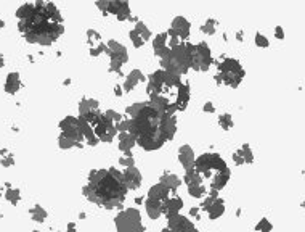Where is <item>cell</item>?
<instances>
[{"instance_id":"6da1fadb","label":"cell","mask_w":305,"mask_h":232,"mask_svg":"<svg viewBox=\"0 0 305 232\" xmlns=\"http://www.w3.org/2000/svg\"><path fill=\"white\" fill-rule=\"evenodd\" d=\"M126 113L130 118L129 132L135 137V144L146 152L159 150L177 132V118L149 102H137L126 108Z\"/></svg>"},{"instance_id":"7a4b0ae2","label":"cell","mask_w":305,"mask_h":232,"mask_svg":"<svg viewBox=\"0 0 305 232\" xmlns=\"http://www.w3.org/2000/svg\"><path fill=\"white\" fill-rule=\"evenodd\" d=\"M18 27L23 37L31 44L52 45L64 32L63 16L50 2L26 4L18 10Z\"/></svg>"},{"instance_id":"3957f363","label":"cell","mask_w":305,"mask_h":232,"mask_svg":"<svg viewBox=\"0 0 305 232\" xmlns=\"http://www.w3.org/2000/svg\"><path fill=\"white\" fill-rule=\"evenodd\" d=\"M230 176L232 171L220 155L204 153L195 160L193 168L185 171L183 182L188 187V193L195 198L215 197L230 181Z\"/></svg>"},{"instance_id":"277c9868","label":"cell","mask_w":305,"mask_h":232,"mask_svg":"<svg viewBox=\"0 0 305 232\" xmlns=\"http://www.w3.org/2000/svg\"><path fill=\"white\" fill-rule=\"evenodd\" d=\"M146 94L151 105L167 115H174L175 111L186 110L192 92H189V84L183 82L180 76L159 70L149 74Z\"/></svg>"},{"instance_id":"5b68a950","label":"cell","mask_w":305,"mask_h":232,"mask_svg":"<svg viewBox=\"0 0 305 232\" xmlns=\"http://www.w3.org/2000/svg\"><path fill=\"white\" fill-rule=\"evenodd\" d=\"M127 192L129 189L124 182L122 173L116 168L92 170L89 174V184L84 187L85 197L95 205L106 210L121 208Z\"/></svg>"},{"instance_id":"8992f818","label":"cell","mask_w":305,"mask_h":232,"mask_svg":"<svg viewBox=\"0 0 305 232\" xmlns=\"http://www.w3.org/2000/svg\"><path fill=\"white\" fill-rule=\"evenodd\" d=\"M161 67L177 76H183L192 70V42H180L161 58Z\"/></svg>"},{"instance_id":"52a82bcc","label":"cell","mask_w":305,"mask_h":232,"mask_svg":"<svg viewBox=\"0 0 305 232\" xmlns=\"http://www.w3.org/2000/svg\"><path fill=\"white\" fill-rule=\"evenodd\" d=\"M246 76V71L243 64L235 58H222L217 61V74L215 82L217 84H225L232 89H236L241 84Z\"/></svg>"},{"instance_id":"ba28073f","label":"cell","mask_w":305,"mask_h":232,"mask_svg":"<svg viewBox=\"0 0 305 232\" xmlns=\"http://www.w3.org/2000/svg\"><path fill=\"white\" fill-rule=\"evenodd\" d=\"M61 127V136H60V147L61 148H72V147H84V134L81 131L79 119L75 116H68L60 123Z\"/></svg>"},{"instance_id":"9c48e42d","label":"cell","mask_w":305,"mask_h":232,"mask_svg":"<svg viewBox=\"0 0 305 232\" xmlns=\"http://www.w3.org/2000/svg\"><path fill=\"white\" fill-rule=\"evenodd\" d=\"M118 232H143L145 226L141 222V215L137 208H127L122 210L114 219Z\"/></svg>"},{"instance_id":"30bf717a","label":"cell","mask_w":305,"mask_h":232,"mask_svg":"<svg viewBox=\"0 0 305 232\" xmlns=\"http://www.w3.org/2000/svg\"><path fill=\"white\" fill-rule=\"evenodd\" d=\"M212 64V53L206 42L192 44V70L207 71Z\"/></svg>"},{"instance_id":"8fae6325","label":"cell","mask_w":305,"mask_h":232,"mask_svg":"<svg viewBox=\"0 0 305 232\" xmlns=\"http://www.w3.org/2000/svg\"><path fill=\"white\" fill-rule=\"evenodd\" d=\"M106 47H108V53L106 55H109V60H111V63H109V73L121 74V68L129 61V52H127V49L124 47L122 44L112 41V39L108 41Z\"/></svg>"},{"instance_id":"7c38bea8","label":"cell","mask_w":305,"mask_h":232,"mask_svg":"<svg viewBox=\"0 0 305 232\" xmlns=\"http://www.w3.org/2000/svg\"><path fill=\"white\" fill-rule=\"evenodd\" d=\"M92 129L95 136H97L98 142H106V144H111L112 139L116 137V126H114L109 119L106 118V115L101 113L100 118L92 124Z\"/></svg>"},{"instance_id":"4fadbf2b","label":"cell","mask_w":305,"mask_h":232,"mask_svg":"<svg viewBox=\"0 0 305 232\" xmlns=\"http://www.w3.org/2000/svg\"><path fill=\"white\" fill-rule=\"evenodd\" d=\"M199 208L207 213L209 219H217L225 213V202L222 198H218L217 195L215 197L214 195H207Z\"/></svg>"},{"instance_id":"5bb4252c","label":"cell","mask_w":305,"mask_h":232,"mask_svg":"<svg viewBox=\"0 0 305 232\" xmlns=\"http://www.w3.org/2000/svg\"><path fill=\"white\" fill-rule=\"evenodd\" d=\"M163 232H198V229L188 218L182 215H175L170 219H167V227L163 229Z\"/></svg>"},{"instance_id":"9a60e30c","label":"cell","mask_w":305,"mask_h":232,"mask_svg":"<svg viewBox=\"0 0 305 232\" xmlns=\"http://www.w3.org/2000/svg\"><path fill=\"white\" fill-rule=\"evenodd\" d=\"M189 31H192V27H189V21L186 20V18L177 16L172 21V24H170V29L167 32L178 37L182 42H186V39L189 37Z\"/></svg>"},{"instance_id":"2e32d148","label":"cell","mask_w":305,"mask_h":232,"mask_svg":"<svg viewBox=\"0 0 305 232\" xmlns=\"http://www.w3.org/2000/svg\"><path fill=\"white\" fill-rule=\"evenodd\" d=\"M114 15L118 18L119 21H127V20H133L132 15H130V5L127 2H108L106 7V15Z\"/></svg>"},{"instance_id":"e0dca14e","label":"cell","mask_w":305,"mask_h":232,"mask_svg":"<svg viewBox=\"0 0 305 232\" xmlns=\"http://www.w3.org/2000/svg\"><path fill=\"white\" fill-rule=\"evenodd\" d=\"M87 44L90 45V55H92V57H100L101 53H108L106 44H103L101 36L95 29H89L87 31Z\"/></svg>"},{"instance_id":"ac0fdd59","label":"cell","mask_w":305,"mask_h":232,"mask_svg":"<svg viewBox=\"0 0 305 232\" xmlns=\"http://www.w3.org/2000/svg\"><path fill=\"white\" fill-rule=\"evenodd\" d=\"M182 208H183V200L178 195H175V192H172V195H170L166 202H163V215L167 219H170L175 215H180V210Z\"/></svg>"},{"instance_id":"d6986e66","label":"cell","mask_w":305,"mask_h":232,"mask_svg":"<svg viewBox=\"0 0 305 232\" xmlns=\"http://www.w3.org/2000/svg\"><path fill=\"white\" fill-rule=\"evenodd\" d=\"M124 182H126L129 190H135L141 185V173L138 171V168L135 166H130V168H126V171L122 173Z\"/></svg>"},{"instance_id":"ffe728a7","label":"cell","mask_w":305,"mask_h":232,"mask_svg":"<svg viewBox=\"0 0 305 232\" xmlns=\"http://www.w3.org/2000/svg\"><path fill=\"white\" fill-rule=\"evenodd\" d=\"M169 34L167 32H161L155 37V41H152V49H155V55L159 58H164L166 55L169 53Z\"/></svg>"},{"instance_id":"44dd1931","label":"cell","mask_w":305,"mask_h":232,"mask_svg":"<svg viewBox=\"0 0 305 232\" xmlns=\"http://www.w3.org/2000/svg\"><path fill=\"white\" fill-rule=\"evenodd\" d=\"M195 160H196L195 158V152H193V148L189 145H182L178 148V161L182 163L185 171L189 170V168H193Z\"/></svg>"},{"instance_id":"7402d4cb","label":"cell","mask_w":305,"mask_h":232,"mask_svg":"<svg viewBox=\"0 0 305 232\" xmlns=\"http://www.w3.org/2000/svg\"><path fill=\"white\" fill-rule=\"evenodd\" d=\"M233 161L236 164H249V163L254 161V155L251 152L249 144H244L240 150L233 153Z\"/></svg>"},{"instance_id":"603a6c76","label":"cell","mask_w":305,"mask_h":232,"mask_svg":"<svg viewBox=\"0 0 305 232\" xmlns=\"http://www.w3.org/2000/svg\"><path fill=\"white\" fill-rule=\"evenodd\" d=\"M145 79H146L145 74H143L140 70H133V71L129 73V76H127L126 82H124V86H122V90L124 92H130V90H133L137 87L138 82H143Z\"/></svg>"},{"instance_id":"cb8c5ba5","label":"cell","mask_w":305,"mask_h":232,"mask_svg":"<svg viewBox=\"0 0 305 232\" xmlns=\"http://www.w3.org/2000/svg\"><path fill=\"white\" fill-rule=\"evenodd\" d=\"M169 197H170V190L161 182L156 184V185H152V187L149 189V192H148V198H155V200H158L161 203L166 202Z\"/></svg>"},{"instance_id":"d4e9b609","label":"cell","mask_w":305,"mask_h":232,"mask_svg":"<svg viewBox=\"0 0 305 232\" xmlns=\"http://www.w3.org/2000/svg\"><path fill=\"white\" fill-rule=\"evenodd\" d=\"M135 144V137L130 132H119V150L126 155H132V148Z\"/></svg>"},{"instance_id":"484cf974","label":"cell","mask_w":305,"mask_h":232,"mask_svg":"<svg viewBox=\"0 0 305 232\" xmlns=\"http://www.w3.org/2000/svg\"><path fill=\"white\" fill-rule=\"evenodd\" d=\"M159 181H161V184H164L170 192H177V189L180 187V184H182L180 178H178V176H175L174 173H164L163 176H161Z\"/></svg>"},{"instance_id":"4316f807","label":"cell","mask_w":305,"mask_h":232,"mask_svg":"<svg viewBox=\"0 0 305 232\" xmlns=\"http://www.w3.org/2000/svg\"><path fill=\"white\" fill-rule=\"evenodd\" d=\"M145 207H146L148 216L151 219H158L161 215H163V203L155 200V198H148L146 203H145Z\"/></svg>"},{"instance_id":"83f0119b","label":"cell","mask_w":305,"mask_h":232,"mask_svg":"<svg viewBox=\"0 0 305 232\" xmlns=\"http://www.w3.org/2000/svg\"><path fill=\"white\" fill-rule=\"evenodd\" d=\"M20 86H21L20 76H18L16 73L8 74V79H7V84H5L7 92H10V94H15V92H18V89H20Z\"/></svg>"},{"instance_id":"f1b7e54d","label":"cell","mask_w":305,"mask_h":232,"mask_svg":"<svg viewBox=\"0 0 305 232\" xmlns=\"http://www.w3.org/2000/svg\"><path fill=\"white\" fill-rule=\"evenodd\" d=\"M133 31H135L145 42H146L148 39H151V31L148 29L146 24L143 23V21H138V23L135 24V27H133Z\"/></svg>"},{"instance_id":"f546056e","label":"cell","mask_w":305,"mask_h":232,"mask_svg":"<svg viewBox=\"0 0 305 232\" xmlns=\"http://www.w3.org/2000/svg\"><path fill=\"white\" fill-rule=\"evenodd\" d=\"M218 124H220V127L223 129V131H230V129L233 127V119H232V115L228 113H223L218 116Z\"/></svg>"},{"instance_id":"4dcf8cb0","label":"cell","mask_w":305,"mask_h":232,"mask_svg":"<svg viewBox=\"0 0 305 232\" xmlns=\"http://www.w3.org/2000/svg\"><path fill=\"white\" fill-rule=\"evenodd\" d=\"M217 24H218V23L211 18V20H207V21L201 26V31L206 32L207 36H212V34H215V31H217Z\"/></svg>"},{"instance_id":"1f68e13d","label":"cell","mask_w":305,"mask_h":232,"mask_svg":"<svg viewBox=\"0 0 305 232\" xmlns=\"http://www.w3.org/2000/svg\"><path fill=\"white\" fill-rule=\"evenodd\" d=\"M104 115H106V118L109 119V121L116 126V124H119L121 121H122V115L121 113H118V111H114V110H108V111H104Z\"/></svg>"},{"instance_id":"d6a6232c","label":"cell","mask_w":305,"mask_h":232,"mask_svg":"<svg viewBox=\"0 0 305 232\" xmlns=\"http://www.w3.org/2000/svg\"><path fill=\"white\" fill-rule=\"evenodd\" d=\"M272 229H273V226H272V222L269 221V219H260L259 222L255 224V230H259V232H272Z\"/></svg>"},{"instance_id":"836d02e7","label":"cell","mask_w":305,"mask_h":232,"mask_svg":"<svg viewBox=\"0 0 305 232\" xmlns=\"http://www.w3.org/2000/svg\"><path fill=\"white\" fill-rule=\"evenodd\" d=\"M129 37H130V41H132L133 47H135V49H140V47H143V45H145V41H143L141 37H140L135 31H133V29L129 32Z\"/></svg>"},{"instance_id":"e575fe53","label":"cell","mask_w":305,"mask_h":232,"mask_svg":"<svg viewBox=\"0 0 305 232\" xmlns=\"http://www.w3.org/2000/svg\"><path fill=\"white\" fill-rule=\"evenodd\" d=\"M255 44L259 45V47H262V49H266V47L270 45V41L266 39V37H265L263 34L257 32V34H255Z\"/></svg>"},{"instance_id":"d590c367","label":"cell","mask_w":305,"mask_h":232,"mask_svg":"<svg viewBox=\"0 0 305 232\" xmlns=\"http://www.w3.org/2000/svg\"><path fill=\"white\" fill-rule=\"evenodd\" d=\"M119 164L126 166V168H130V166H135V160H133L132 155H124L119 158Z\"/></svg>"},{"instance_id":"8d00e7d4","label":"cell","mask_w":305,"mask_h":232,"mask_svg":"<svg viewBox=\"0 0 305 232\" xmlns=\"http://www.w3.org/2000/svg\"><path fill=\"white\" fill-rule=\"evenodd\" d=\"M31 215H32V218H34L35 221H44V219L47 218V213H45V211H44L41 207H35V208H32Z\"/></svg>"},{"instance_id":"74e56055","label":"cell","mask_w":305,"mask_h":232,"mask_svg":"<svg viewBox=\"0 0 305 232\" xmlns=\"http://www.w3.org/2000/svg\"><path fill=\"white\" fill-rule=\"evenodd\" d=\"M275 36H276V39H280V41L284 39V31H283L281 26H276L275 27Z\"/></svg>"},{"instance_id":"f35d334b","label":"cell","mask_w":305,"mask_h":232,"mask_svg":"<svg viewBox=\"0 0 305 232\" xmlns=\"http://www.w3.org/2000/svg\"><path fill=\"white\" fill-rule=\"evenodd\" d=\"M204 111H207V113H214V111H215V108H214V105L211 104V102H207V104L204 105Z\"/></svg>"},{"instance_id":"ab89813d","label":"cell","mask_w":305,"mask_h":232,"mask_svg":"<svg viewBox=\"0 0 305 232\" xmlns=\"http://www.w3.org/2000/svg\"><path fill=\"white\" fill-rule=\"evenodd\" d=\"M199 211H201V208H192L189 215H192L193 218H196V219H199Z\"/></svg>"},{"instance_id":"60d3db41","label":"cell","mask_w":305,"mask_h":232,"mask_svg":"<svg viewBox=\"0 0 305 232\" xmlns=\"http://www.w3.org/2000/svg\"><path fill=\"white\" fill-rule=\"evenodd\" d=\"M114 94H116L118 97H121V95H122V87H121V86H116V87H114Z\"/></svg>"},{"instance_id":"b9f144b4","label":"cell","mask_w":305,"mask_h":232,"mask_svg":"<svg viewBox=\"0 0 305 232\" xmlns=\"http://www.w3.org/2000/svg\"><path fill=\"white\" fill-rule=\"evenodd\" d=\"M236 37H238V41H243V31H240L236 34Z\"/></svg>"},{"instance_id":"7bdbcfd3","label":"cell","mask_w":305,"mask_h":232,"mask_svg":"<svg viewBox=\"0 0 305 232\" xmlns=\"http://www.w3.org/2000/svg\"><path fill=\"white\" fill-rule=\"evenodd\" d=\"M141 202H143V198H140V197H137V198H135V203H137V205H140Z\"/></svg>"},{"instance_id":"ee69618b","label":"cell","mask_w":305,"mask_h":232,"mask_svg":"<svg viewBox=\"0 0 305 232\" xmlns=\"http://www.w3.org/2000/svg\"><path fill=\"white\" fill-rule=\"evenodd\" d=\"M0 67H2V58H0Z\"/></svg>"},{"instance_id":"f6af8a7d","label":"cell","mask_w":305,"mask_h":232,"mask_svg":"<svg viewBox=\"0 0 305 232\" xmlns=\"http://www.w3.org/2000/svg\"><path fill=\"white\" fill-rule=\"evenodd\" d=\"M35 232H37V230H35Z\"/></svg>"}]
</instances>
